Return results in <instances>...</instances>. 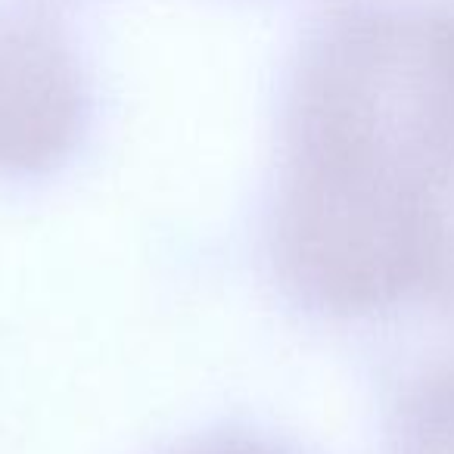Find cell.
Instances as JSON below:
<instances>
[{
    "label": "cell",
    "mask_w": 454,
    "mask_h": 454,
    "mask_svg": "<svg viewBox=\"0 0 454 454\" xmlns=\"http://www.w3.org/2000/svg\"><path fill=\"white\" fill-rule=\"evenodd\" d=\"M284 196L417 249L454 240V0H324L286 94Z\"/></svg>",
    "instance_id": "obj_1"
},
{
    "label": "cell",
    "mask_w": 454,
    "mask_h": 454,
    "mask_svg": "<svg viewBox=\"0 0 454 454\" xmlns=\"http://www.w3.org/2000/svg\"><path fill=\"white\" fill-rule=\"evenodd\" d=\"M88 78L59 0H0V171H44L88 119Z\"/></svg>",
    "instance_id": "obj_2"
},
{
    "label": "cell",
    "mask_w": 454,
    "mask_h": 454,
    "mask_svg": "<svg viewBox=\"0 0 454 454\" xmlns=\"http://www.w3.org/2000/svg\"><path fill=\"white\" fill-rule=\"evenodd\" d=\"M402 454H454V367L411 392L402 411Z\"/></svg>",
    "instance_id": "obj_3"
},
{
    "label": "cell",
    "mask_w": 454,
    "mask_h": 454,
    "mask_svg": "<svg viewBox=\"0 0 454 454\" xmlns=\"http://www.w3.org/2000/svg\"><path fill=\"white\" fill-rule=\"evenodd\" d=\"M193 454H278L271 448H262V445H212V448H202V451Z\"/></svg>",
    "instance_id": "obj_4"
}]
</instances>
